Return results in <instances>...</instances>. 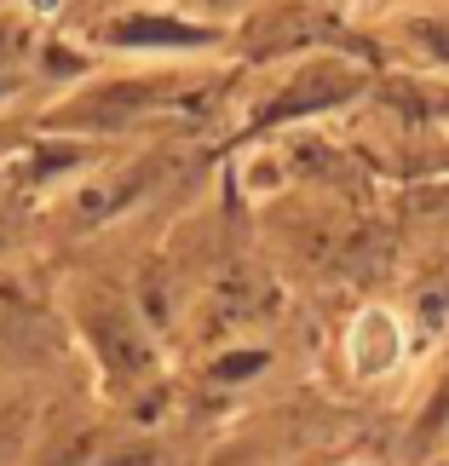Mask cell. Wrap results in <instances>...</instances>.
<instances>
[{
	"instance_id": "obj_1",
	"label": "cell",
	"mask_w": 449,
	"mask_h": 466,
	"mask_svg": "<svg viewBox=\"0 0 449 466\" xmlns=\"http://www.w3.org/2000/svg\"><path fill=\"white\" fill-rule=\"evenodd\" d=\"M346 357H352L357 380H381V374H392L403 363V322L386 306H369L352 322V334H346Z\"/></svg>"
},
{
	"instance_id": "obj_2",
	"label": "cell",
	"mask_w": 449,
	"mask_h": 466,
	"mask_svg": "<svg viewBox=\"0 0 449 466\" xmlns=\"http://www.w3.org/2000/svg\"><path fill=\"white\" fill-rule=\"evenodd\" d=\"M346 466H363V461H346Z\"/></svg>"
}]
</instances>
